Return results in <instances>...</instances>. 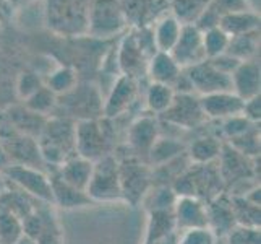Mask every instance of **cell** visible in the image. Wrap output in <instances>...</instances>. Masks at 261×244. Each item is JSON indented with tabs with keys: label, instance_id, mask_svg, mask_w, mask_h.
<instances>
[{
	"label": "cell",
	"instance_id": "obj_1",
	"mask_svg": "<svg viewBox=\"0 0 261 244\" xmlns=\"http://www.w3.org/2000/svg\"><path fill=\"white\" fill-rule=\"evenodd\" d=\"M36 140H38L44 165L59 168L67 160L76 155L75 124L62 117H54L44 122V127Z\"/></svg>",
	"mask_w": 261,
	"mask_h": 244
},
{
	"label": "cell",
	"instance_id": "obj_2",
	"mask_svg": "<svg viewBox=\"0 0 261 244\" xmlns=\"http://www.w3.org/2000/svg\"><path fill=\"white\" fill-rule=\"evenodd\" d=\"M170 187L177 197H196L203 202H210L224 192V183L216 161L208 165L190 163Z\"/></svg>",
	"mask_w": 261,
	"mask_h": 244
},
{
	"label": "cell",
	"instance_id": "obj_3",
	"mask_svg": "<svg viewBox=\"0 0 261 244\" xmlns=\"http://www.w3.org/2000/svg\"><path fill=\"white\" fill-rule=\"evenodd\" d=\"M122 0H91L86 15V33L106 39L127 30Z\"/></svg>",
	"mask_w": 261,
	"mask_h": 244
},
{
	"label": "cell",
	"instance_id": "obj_4",
	"mask_svg": "<svg viewBox=\"0 0 261 244\" xmlns=\"http://www.w3.org/2000/svg\"><path fill=\"white\" fill-rule=\"evenodd\" d=\"M86 194L93 202L123 201L119 174V160L112 153L94 161L93 174L86 187Z\"/></svg>",
	"mask_w": 261,
	"mask_h": 244
},
{
	"label": "cell",
	"instance_id": "obj_5",
	"mask_svg": "<svg viewBox=\"0 0 261 244\" xmlns=\"http://www.w3.org/2000/svg\"><path fill=\"white\" fill-rule=\"evenodd\" d=\"M119 174L123 201L137 205L151 187L152 174L149 166L140 158L130 157L119 161Z\"/></svg>",
	"mask_w": 261,
	"mask_h": 244
},
{
	"label": "cell",
	"instance_id": "obj_6",
	"mask_svg": "<svg viewBox=\"0 0 261 244\" xmlns=\"http://www.w3.org/2000/svg\"><path fill=\"white\" fill-rule=\"evenodd\" d=\"M109 135L97 119H85L75 124V151L78 157L97 161L109 155Z\"/></svg>",
	"mask_w": 261,
	"mask_h": 244
},
{
	"label": "cell",
	"instance_id": "obj_7",
	"mask_svg": "<svg viewBox=\"0 0 261 244\" xmlns=\"http://www.w3.org/2000/svg\"><path fill=\"white\" fill-rule=\"evenodd\" d=\"M4 176L7 181H10L12 184L20 189L23 194L38 198V201L44 204L54 205L50 176L44 173L42 169L21 165H10L4 171Z\"/></svg>",
	"mask_w": 261,
	"mask_h": 244
},
{
	"label": "cell",
	"instance_id": "obj_8",
	"mask_svg": "<svg viewBox=\"0 0 261 244\" xmlns=\"http://www.w3.org/2000/svg\"><path fill=\"white\" fill-rule=\"evenodd\" d=\"M161 117L167 124L185 130L196 129L208 121L201 109L200 96L195 93H175L172 104Z\"/></svg>",
	"mask_w": 261,
	"mask_h": 244
},
{
	"label": "cell",
	"instance_id": "obj_9",
	"mask_svg": "<svg viewBox=\"0 0 261 244\" xmlns=\"http://www.w3.org/2000/svg\"><path fill=\"white\" fill-rule=\"evenodd\" d=\"M193 88V93L198 96H206L213 93L232 92L230 75L216 69L211 62L206 59L204 62L190 69H184Z\"/></svg>",
	"mask_w": 261,
	"mask_h": 244
},
{
	"label": "cell",
	"instance_id": "obj_10",
	"mask_svg": "<svg viewBox=\"0 0 261 244\" xmlns=\"http://www.w3.org/2000/svg\"><path fill=\"white\" fill-rule=\"evenodd\" d=\"M170 0H122L125 21L130 30L151 28L169 13Z\"/></svg>",
	"mask_w": 261,
	"mask_h": 244
},
{
	"label": "cell",
	"instance_id": "obj_11",
	"mask_svg": "<svg viewBox=\"0 0 261 244\" xmlns=\"http://www.w3.org/2000/svg\"><path fill=\"white\" fill-rule=\"evenodd\" d=\"M170 56L174 57L180 69H190L204 62L206 52L203 46V33L193 25L184 26L177 44L170 51Z\"/></svg>",
	"mask_w": 261,
	"mask_h": 244
},
{
	"label": "cell",
	"instance_id": "obj_12",
	"mask_svg": "<svg viewBox=\"0 0 261 244\" xmlns=\"http://www.w3.org/2000/svg\"><path fill=\"white\" fill-rule=\"evenodd\" d=\"M138 96V80L119 75L114 83L106 101L102 103V114L109 119L119 117L127 113Z\"/></svg>",
	"mask_w": 261,
	"mask_h": 244
},
{
	"label": "cell",
	"instance_id": "obj_13",
	"mask_svg": "<svg viewBox=\"0 0 261 244\" xmlns=\"http://www.w3.org/2000/svg\"><path fill=\"white\" fill-rule=\"evenodd\" d=\"M174 221L178 233L195 228H208V207L196 197H177Z\"/></svg>",
	"mask_w": 261,
	"mask_h": 244
},
{
	"label": "cell",
	"instance_id": "obj_14",
	"mask_svg": "<svg viewBox=\"0 0 261 244\" xmlns=\"http://www.w3.org/2000/svg\"><path fill=\"white\" fill-rule=\"evenodd\" d=\"M161 137L159 122L156 117L152 116H141L138 119H135L127 130V142L132 151L135 153L133 157L140 158L145 155L148 158V153L156 143V140Z\"/></svg>",
	"mask_w": 261,
	"mask_h": 244
},
{
	"label": "cell",
	"instance_id": "obj_15",
	"mask_svg": "<svg viewBox=\"0 0 261 244\" xmlns=\"http://www.w3.org/2000/svg\"><path fill=\"white\" fill-rule=\"evenodd\" d=\"M115 62L120 70V75L130 77L133 80H138L140 77L146 75V67L149 59L140 49L132 30L122 39L120 48L115 56Z\"/></svg>",
	"mask_w": 261,
	"mask_h": 244
},
{
	"label": "cell",
	"instance_id": "obj_16",
	"mask_svg": "<svg viewBox=\"0 0 261 244\" xmlns=\"http://www.w3.org/2000/svg\"><path fill=\"white\" fill-rule=\"evenodd\" d=\"M200 103L206 119L224 121L227 117L242 114L245 101L239 98L233 92H222V93L200 96Z\"/></svg>",
	"mask_w": 261,
	"mask_h": 244
},
{
	"label": "cell",
	"instance_id": "obj_17",
	"mask_svg": "<svg viewBox=\"0 0 261 244\" xmlns=\"http://www.w3.org/2000/svg\"><path fill=\"white\" fill-rule=\"evenodd\" d=\"M206 207H208V228L216 234V238H226L237 227L230 197L226 192H222L218 197H214L213 201L206 202Z\"/></svg>",
	"mask_w": 261,
	"mask_h": 244
},
{
	"label": "cell",
	"instance_id": "obj_18",
	"mask_svg": "<svg viewBox=\"0 0 261 244\" xmlns=\"http://www.w3.org/2000/svg\"><path fill=\"white\" fill-rule=\"evenodd\" d=\"M232 92L244 101L259 95L261 86V72L256 60L240 62L239 67L232 72Z\"/></svg>",
	"mask_w": 261,
	"mask_h": 244
},
{
	"label": "cell",
	"instance_id": "obj_19",
	"mask_svg": "<svg viewBox=\"0 0 261 244\" xmlns=\"http://www.w3.org/2000/svg\"><path fill=\"white\" fill-rule=\"evenodd\" d=\"M182 70L184 69H180L170 54L158 51L148 62L146 77L151 80V83H163L172 88Z\"/></svg>",
	"mask_w": 261,
	"mask_h": 244
},
{
	"label": "cell",
	"instance_id": "obj_20",
	"mask_svg": "<svg viewBox=\"0 0 261 244\" xmlns=\"http://www.w3.org/2000/svg\"><path fill=\"white\" fill-rule=\"evenodd\" d=\"M50 186H52V197L54 205H59L60 209H80V207H86L94 204L91 198L88 197L85 191L67 184L65 181H62L57 173L50 174Z\"/></svg>",
	"mask_w": 261,
	"mask_h": 244
},
{
	"label": "cell",
	"instance_id": "obj_21",
	"mask_svg": "<svg viewBox=\"0 0 261 244\" xmlns=\"http://www.w3.org/2000/svg\"><path fill=\"white\" fill-rule=\"evenodd\" d=\"M93 168H94V161H89L86 158L75 155L70 160H67L64 165H60L56 173L67 184L86 192V187L93 174Z\"/></svg>",
	"mask_w": 261,
	"mask_h": 244
},
{
	"label": "cell",
	"instance_id": "obj_22",
	"mask_svg": "<svg viewBox=\"0 0 261 244\" xmlns=\"http://www.w3.org/2000/svg\"><path fill=\"white\" fill-rule=\"evenodd\" d=\"M219 28L226 33L229 38L247 34L251 31H259V15L253 10L226 13L221 16Z\"/></svg>",
	"mask_w": 261,
	"mask_h": 244
},
{
	"label": "cell",
	"instance_id": "obj_23",
	"mask_svg": "<svg viewBox=\"0 0 261 244\" xmlns=\"http://www.w3.org/2000/svg\"><path fill=\"white\" fill-rule=\"evenodd\" d=\"M182 28L184 26L180 25L170 13L164 15L163 18H159V20L152 25V36H154L156 49L159 52L170 54V51L174 49V46L180 38Z\"/></svg>",
	"mask_w": 261,
	"mask_h": 244
},
{
	"label": "cell",
	"instance_id": "obj_24",
	"mask_svg": "<svg viewBox=\"0 0 261 244\" xmlns=\"http://www.w3.org/2000/svg\"><path fill=\"white\" fill-rule=\"evenodd\" d=\"M224 143L216 137H200L187 147V157L193 165H208L218 161Z\"/></svg>",
	"mask_w": 261,
	"mask_h": 244
},
{
	"label": "cell",
	"instance_id": "obj_25",
	"mask_svg": "<svg viewBox=\"0 0 261 244\" xmlns=\"http://www.w3.org/2000/svg\"><path fill=\"white\" fill-rule=\"evenodd\" d=\"M184 153H187V145L184 142L172 137H159L148 153V163L158 168L182 157Z\"/></svg>",
	"mask_w": 261,
	"mask_h": 244
},
{
	"label": "cell",
	"instance_id": "obj_26",
	"mask_svg": "<svg viewBox=\"0 0 261 244\" xmlns=\"http://www.w3.org/2000/svg\"><path fill=\"white\" fill-rule=\"evenodd\" d=\"M211 5V0H170L169 13L182 25H195L203 12Z\"/></svg>",
	"mask_w": 261,
	"mask_h": 244
},
{
	"label": "cell",
	"instance_id": "obj_27",
	"mask_svg": "<svg viewBox=\"0 0 261 244\" xmlns=\"http://www.w3.org/2000/svg\"><path fill=\"white\" fill-rule=\"evenodd\" d=\"M258 48H259V31H251L247 34L230 38L226 54H229L233 59H237L239 62L255 60Z\"/></svg>",
	"mask_w": 261,
	"mask_h": 244
},
{
	"label": "cell",
	"instance_id": "obj_28",
	"mask_svg": "<svg viewBox=\"0 0 261 244\" xmlns=\"http://www.w3.org/2000/svg\"><path fill=\"white\" fill-rule=\"evenodd\" d=\"M175 221L174 212H149V223L145 244H154L161 239H164L170 234H174Z\"/></svg>",
	"mask_w": 261,
	"mask_h": 244
},
{
	"label": "cell",
	"instance_id": "obj_29",
	"mask_svg": "<svg viewBox=\"0 0 261 244\" xmlns=\"http://www.w3.org/2000/svg\"><path fill=\"white\" fill-rule=\"evenodd\" d=\"M237 227L259 228V205L251 204L245 195H229Z\"/></svg>",
	"mask_w": 261,
	"mask_h": 244
},
{
	"label": "cell",
	"instance_id": "obj_30",
	"mask_svg": "<svg viewBox=\"0 0 261 244\" xmlns=\"http://www.w3.org/2000/svg\"><path fill=\"white\" fill-rule=\"evenodd\" d=\"M78 78H76V72L71 67H57L49 72L47 80L44 81L50 92L56 96H62V95H68L70 92H73L76 88Z\"/></svg>",
	"mask_w": 261,
	"mask_h": 244
},
{
	"label": "cell",
	"instance_id": "obj_31",
	"mask_svg": "<svg viewBox=\"0 0 261 244\" xmlns=\"http://www.w3.org/2000/svg\"><path fill=\"white\" fill-rule=\"evenodd\" d=\"M175 92L163 83H149L146 90V106L152 114L163 116L174 101Z\"/></svg>",
	"mask_w": 261,
	"mask_h": 244
},
{
	"label": "cell",
	"instance_id": "obj_32",
	"mask_svg": "<svg viewBox=\"0 0 261 244\" xmlns=\"http://www.w3.org/2000/svg\"><path fill=\"white\" fill-rule=\"evenodd\" d=\"M143 198H145L148 212H174L177 195L172 187L163 184L154 187L152 191H148Z\"/></svg>",
	"mask_w": 261,
	"mask_h": 244
},
{
	"label": "cell",
	"instance_id": "obj_33",
	"mask_svg": "<svg viewBox=\"0 0 261 244\" xmlns=\"http://www.w3.org/2000/svg\"><path fill=\"white\" fill-rule=\"evenodd\" d=\"M23 234L21 220L10 210L0 207V244H15Z\"/></svg>",
	"mask_w": 261,
	"mask_h": 244
},
{
	"label": "cell",
	"instance_id": "obj_34",
	"mask_svg": "<svg viewBox=\"0 0 261 244\" xmlns=\"http://www.w3.org/2000/svg\"><path fill=\"white\" fill-rule=\"evenodd\" d=\"M57 106V96L44 85L41 90H38L33 96L24 99V107L33 114L38 116H47L50 114Z\"/></svg>",
	"mask_w": 261,
	"mask_h": 244
},
{
	"label": "cell",
	"instance_id": "obj_35",
	"mask_svg": "<svg viewBox=\"0 0 261 244\" xmlns=\"http://www.w3.org/2000/svg\"><path fill=\"white\" fill-rule=\"evenodd\" d=\"M230 38L224 33L219 26L218 28H213L210 31L203 33V46L206 52V59H214L218 56L226 54L227 46H229Z\"/></svg>",
	"mask_w": 261,
	"mask_h": 244
},
{
	"label": "cell",
	"instance_id": "obj_36",
	"mask_svg": "<svg viewBox=\"0 0 261 244\" xmlns=\"http://www.w3.org/2000/svg\"><path fill=\"white\" fill-rule=\"evenodd\" d=\"M229 145L239 151L240 155H244L247 158H256L259 157V129L255 127L250 132L240 135V137L226 142Z\"/></svg>",
	"mask_w": 261,
	"mask_h": 244
},
{
	"label": "cell",
	"instance_id": "obj_37",
	"mask_svg": "<svg viewBox=\"0 0 261 244\" xmlns=\"http://www.w3.org/2000/svg\"><path fill=\"white\" fill-rule=\"evenodd\" d=\"M256 125L258 124L250 122L244 114H239V116H232V117H227V119H224L221 129H222V135L229 142L250 132L251 129H255Z\"/></svg>",
	"mask_w": 261,
	"mask_h": 244
},
{
	"label": "cell",
	"instance_id": "obj_38",
	"mask_svg": "<svg viewBox=\"0 0 261 244\" xmlns=\"http://www.w3.org/2000/svg\"><path fill=\"white\" fill-rule=\"evenodd\" d=\"M42 86H44V80L39 74H36V72H24V74H21L20 78H18L16 93L24 101V99L33 96Z\"/></svg>",
	"mask_w": 261,
	"mask_h": 244
},
{
	"label": "cell",
	"instance_id": "obj_39",
	"mask_svg": "<svg viewBox=\"0 0 261 244\" xmlns=\"http://www.w3.org/2000/svg\"><path fill=\"white\" fill-rule=\"evenodd\" d=\"M222 241L224 244H261V231L259 228L236 227Z\"/></svg>",
	"mask_w": 261,
	"mask_h": 244
},
{
	"label": "cell",
	"instance_id": "obj_40",
	"mask_svg": "<svg viewBox=\"0 0 261 244\" xmlns=\"http://www.w3.org/2000/svg\"><path fill=\"white\" fill-rule=\"evenodd\" d=\"M218 239L210 228H195L180 233L177 244H216Z\"/></svg>",
	"mask_w": 261,
	"mask_h": 244
},
{
	"label": "cell",
	"instance_id": "obj_41",
	"mask_svg": "<svg viewBox=\"0 0 261 244\" xmlns=\"http://www.w3.org/2000/svg\"><path fill=\"white\" fill-rule=\"evenodd\" d=\"M211 5H213L221 15L251 10V7H250V4H248V0H211Z\"/></svg>",
	"mask_w": 261,
	"mask_h": 244
},
{
	"label": "cell",
	"instance_id": "obj_42",
	"mask_svg": "<svg viewBox=\"0 0 261 244\" xmlns=\"http://www.w3.org/2000/svg\"><path fill=\"white\" fill-rule=\"evenodd\" d=\"M221 13L216 10V8L213 7V5H210L206 10L203 12V15L198 18V21L193 25V26H196L198 30H200L201 33H204V31H210V30H213V28H218L219 26V21H221Z\"/></svg>",
	"mask_w": 261,
	"mask_h": 244
},
{
	"label": "cell",
	"instance_id": "obj_43",
	"mask_svg": "<svg viewBox=\"0 0 261 244\" xmlns=\"http://www.w3.org/2000/svg\"><path fill=\"white\" fill-rule=\"evenodd\" d=\"M247 119L253 124H259L261 119V101H259V95L255 98H250L244 103V111H242Z\"/></svg>",
	"mask_w": 261,
	"mask_h": 244
},
{
	"label": "cell",
	"instance_id": "obj_44",
	"mask_svg": "<svg viewBox=\"0 0 261 244\" xmlns=\"http://www.w3.org/2000/svg\"><path fill=\"white\" fill-rule=\"evenodd\" d=\"M208 60L211 62V64L216 69L224 72V74H227V75H232V72L236 70L239 67V64H240L237 59L230 57L229 54H222V56H218V57H214V59H208Z\"/></svg>",
	"mask_w": 261,
	"mask_h": 244
},
{
	"label": "cell",
	"instance_id": "obj_45",
	"mask_svg": "<svg viewBox=\"0 0 261 244\" xmlns=\"http://www.w3.org/2000/svg\"><path fill=\"white\" fill-rule=\"evenodd\" d=\"M12 165V161H10V157H8V153L7 150L4 148V145L0 143V173H4V171Z\"/></svg>",
	"mask_w": 261,
	"mask_h": 244
},
{
	"label": "cell",
	"instance_id": "obj_46",
	"mask_svg": "<svg viewBox=\"0 0 261 244\" xmlns=\"http://www.w3.org/2000/svg\"><path fill=\"white\" fill-rule=\"evenodd\" d=\"M7 187H8V181L5 179L4 173H0V197L7 192Z\"/></svg>",
	"mask_w": 261,
	"mask_h": 244
},
{
	"label": "cell",
	"instance_id": "obj_47",
	"mask_svg": "<svg viewBox=\"0 0 261 244\" xmlns=\"http://www.w3.org/2000/svg\"><path fill=\"white\" fill-rule=\"evenodd\" d=\"M15 244H38V241L36 239H33V238H30V236H26V234H23V236L18 239Z\"/></svg>",
	"mask_w": 261,
	"mask_h": 244
},
{
	"label": "cell",
	"instance_id": "obj_48",
	"mask_svg": "<svg viewBox=\"0 0 261 244\" xmlns=\"http://www.w3.org/2000/svg\"><path fill=\"white\" fill-rule=\"evenodd\" d=\"M8 7H10V0H0V15H4Z\"/></svg>",
	"mask_w": 261,
	"mask_h": 244
},
{
	"label": "cell",
	"instance_id": "obj_49",
	"mask_svg": "<svg viewBox=\"0 0 261 244\" xmlns=\"http://www.w3.org/2000/svg\"><path fill=\"white\" fill-rule=\"evenodd\" d=\"M20 2H23V0H10V5H18Z\"/></svg>",
	"mask_w": 261,
	"mask_h": 244
},
{
	"label": "cell",
	"instance_id": "obj_50",
	"mask_svg": "<svg viewBox=\"0 0 261 244\" xmlns=\"http://www.w3.org/2000/svg\"><path fill=\"white\" fill-rule=\"evenodd\" d=\"M216 244H224V241L222 239H218V242H216Z\"/></svg>",
	"mask_w": 261,
	"mask_h": 244
}]
</instances>
